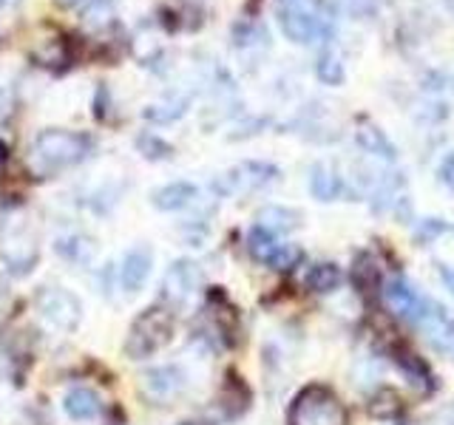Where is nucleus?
Masks as SVG:
<instances>
[{
	"label": "nucleus",
	"mask_w": 454,
	"mask_h": 425,
	"mask_svg": "<svg viewBox=\"0 0 454 425\" xmlns=\"http://www.w3.org/2000/svg\"><path fill=\"white\" fill-rule=\"evenodd\" d=\"M91 148H94V142L89 134L49 128V131H43L32 142V151H28V167H32L35 176L49 179L54 174H60V170L77 167L85 156L91 153Z\"/></svg>",
	"instance_id": "obj_1"
},
{
	"label": "nucleus",
	"mask_w": 454,
	"mask_h": 425,
	"mask_svg": "<svg viewBox=\"0 0 454 425\" xmlns=\"http://www.w3.org/2000/svg\"><path fill=\"white\" fill-rule=\"evenodd\" d=\"M174 312L165 306H151L134 318L131 329L125 337V354L131 360H145L160 349H165L174 337Z\"/></svg>",
	"instance_id": "obj_2"
},
{
	"label": "nucleus",
	"mask_w": 454,
	"mask_h": 425,
	"mask_svg": "<svg viewBox=\"0 0 454 425\" xmlns=\"http://www.w3.org/2000/svg\"><path fill=\"white\" fill-rule=\"evenodd\" d=\"M290 425H347V408L326 386H307L295 394Z\"/></svg>",
	"instance_id": "obj_3"
},
{
	"label": "nucleus",
	"mask_w": 454,
	"mask_h": 425,
	"mask_svg": "<svg viewBox=\"0 0 454 425\" xmlns=\"http://www.w3.org/2000/svg\"><path fill=\"white\" fill-rule=\"evenodd\" d=\"M37 312L43 315V321L60 332H74L82 321L80 298L63 287H43L37 292Z\"/></svg>",
	"instance_id": "obj_4"
},
{
	"label": "nucleus",
	"mask_w": 454,
	"mask_h": 425,
	"mask_svg": "<svg viewBox=\"0 0 454 425\" xmlns=\"http://www.w3.org/2000/svg\"><path fill=\"white\" fill-rule=\"evenodd\" d=\"M278 179V167L267 162H241L231 167L227 174H222L213 182V190L219 196H236V193H253L267 188L270 182Z\"/></svg>",
	"instance_id": "obj_5"
},
{
	"label": "nucleus",
	"mask_w": 454,
	"mask_h": 425,
	"mask_svg": "<svg viewBox=\"0 0 454 425\" xmlns=\"http://www.w3.org/2000/svg\"><path fill=\"white\" fill-rule=\"evenodd\" d=\"M139 389L151 403L165 406L184 394V389H188V375H184L182 366H153L139 377Z\"/></svg>",
	"instance_id": "obj_6"
},
{
	"label": "nucleus",
	"mask_w": 454,
	"mask_h": 425,
	"mask_svg": "<svg viewBox=\"0 0 454 425\" xmlns=\"http://www.w3.org/2000/svg\"><path fill=\"white\" fill-rule=\"evenodd\" d=\"M278 23L284 28V35L295 42H309L326 32V18H321L318 12H312L304 6L301 0H287V6L278 9Z\"/></svg>",
	"instance_id": "obj_7"
},
{
	"label": "nucleus",
	"mask_w": 454,
	"mask_h": 425,
	"mask_svg": "<svg viewBox=\"0 0 454 425\" xmlns=\"http://www.w3.org/2000/svg\"><path fill=\"white\" fill-rule=\"evenodd\" d=\"M199 287H202V269H199V264L191 259H179L170 264V269L165 273L162 295H165V301L182 306L199 292Z\"/></svg>",
	"instance_id": "obj_8"
},
{
	"label": "nucleus",
	"mask_w": 454,
	"mask_h": 425,
	"mask_svg": "<svg viewBox=\"0 0 454 425\" xmlns=\"http://www.w3.org/2000/svg\"><path fill=\"white\" fill-rule=\"evenodd\" d=\"M0 255H4L6 267L12 269L14 275H28V273H32V267L37 264V259H40L37 238L28 230L12 233L4 241V250H0Z\"/></svg>",
	"instance_id": "obj_9"
},
{
	"label": "nucleus",
	"mask_w": 454,
	"mask_h": 425,
	"mask_svg": "<svg viewBox=\"0 0 454 425\" xmlns=\"http://www.w3.org/2000/svg\"><path fill=\"white\" fill-rule=\"evenodd\" d=\"M151 267H153V252L145 244L128 250L125 259H122V267H120L122 290L125 292H139L142 287H145L148 275H151Z\"/></svg>",
	"instance_id": "obj_10"
},
{
	"label": "nucleus",
	"mask_w": 454,
	"mask_h": 425,
	"mask_svg": "<svg viewBox=\"0 0 454 425\" xmlns=\"http://www.w3.org/2000/svg\"><path fill=\"white\" fill-rule=\"evenodd\" d=\"M387 301H389V306L401 318L418 321V323L423 321L426 309H429V301L420 298V292L411 287V283H406V281H392L389 283V287H387Z\"/></svg>",
	"instance_id": "obj_11"
},
{
	"label": "nucleus",
	"mask_w": 454,
	"mask_h": 425,
	"mask_svg": "<svg viewBox=\"0 0 454 425\" xmlns=\"http://www.w3.org/2000/svg\"><path fill=\"white\" fill-rule=\"evenodd\" d=\"M63 408L71 420L77 422H89V420H97L103 414V400H99V394L89 386H74L66 397H63Z\"/></svg>",
	"instance_id": "obj_12"
},
{
	"label": "nucleus",
	"mask_w": 454,
	"mask_h": 425,
	"mask_svg": "<svg viewBox=\"0 0 454 425\" xmlns=\"http://www.w3.org/2000/svg\"><path fill=\"white\" fill-rule=\"evenodd\" d=\"M196 196H199L196 184H191V182H170V184H165V188L151 193V205L156 210H162V212H174V210L188 207Z\"/></svg>",
	"instance_id": "obj_13"
},
{
	"label": "nucleus",
	"mask_w": 454,
	"mask_h": 425,
	"mask_svg": "<svg viewBox=\"0 0 454 425\" xmlns=\"http://www.w3.org/2000/svg\"><path fill=\"white\" fill-rule=\"evenodd\" d=\"M117 20V9L111 0H89L80 12V23L85 32H106Z\"/></svg>",
	"instance_id": "obj_14"
},
{
	"label": "nucleus",
	"mask_w": 454,
	"mask_h": 425,
	"mask_svg": "<svg viewBox=\"0 0 454 425\" xmlns=\"http://www.w3.org/2000/svg\"><path fill=\"white\" fill-rule=\"evenodd\" d=\"M54 250L63 255V259L74 261V264H91L97 259V244L91 236H66V238H57Z\"/></svg>",
	"instance_id": "obj_15"
},
{
	"label": "nucleus",
	"mask_w": 454,
	"mask_h": 425,
	"mask_svg": "<svg viewBox=\"0 0 454 425\" xmlns=\"http://www.w3.org/2000/svg\"><path fill=\"white\" fill-rule=\"evenodd\" d=\"M191 108V97L188 94H179V97H170L165 103H156V105H148L142 111V117L148 122H156V125H168V122H176L182 120L184 113Z\"/></svg>",
	"instance_id": "obj_16"
},
{
	"label": "nucleus",
	"mask_w": 454,
	"mask_h": 425,
	"mask_svg": "<svg viewBox=\"0 0 454 425\" xmlns=\"http://www.w3.org/2000/svg\"><path fill=\"white\" fill-rule=\"evenodd\" d=\"M278 241H276V233H270V230H264V227H259L255 224L253 230H250V236H247V250H250V255L259 264H270L273 261V255L278 252Z\"/></svg>",
	"instance_id": "obj_17"
},
{
	"label": "nucleus",
	"mask_w": 454,
	"mask_h": 425,
	"mask_svg": "<svg viewBox=\"0 0 454 425\" xmlns=\"http://www.w3.org/2000/svg\"><path fill=\"white\" fill-rule=\"evenodd\" d=\"M309 190L316 198H321V202H333V198L340 193V179L330 167L316 165L312 167V176H309Z\"/></svg>",
	"instance_id": "obj_18"
},
{
	"label": "nucleus",
	"mask_w": 454,
	"mask_h": 425,
	"mask_svg": "<svg viewBox=\"0 0 454 425\" xmlns=\"http://www.w3.org/2000/svg\"><path fill=\"white\" fill-rule=\"evenodd\" d=\"M307 287L312 292H333L340 287V269L330 261H324V264H316L309 269V275H307Z\"/></svg>",
	"instance_id": "obj_19"
},
{
	"label": "nucleus",
	"mask_w": 454,
	"mask_h": 425,
	"mask_svg": "<svg viewBox=\"0 0 454 425\" xmlns=\"http://www.w3.org/2000/svg\"><path fill=\"white\" fill-rule=\"evenodd\" d=\"M295 224H298V212L287 207H264L259 212V227H264L270 233H287Z\"/></svg>",
	"instance_id": "obj_20"
},
{
	"label": "nucleus",
	"mask_w": 454,
	"mask_h": 425,
	"mask_svg": "<svg viewBox=\"0 0 454 425\" xmlns=\"http://www.w3.org/2000/svg\"><path fill=\"white\" fill-rule=\"evenodd\" d=\"M137 151H139L142 156H145V159H151V162L170 159V156L176 153L170 142H165L162 136H156V134H151V131H145V134H139V136H137Z\"/></svg>",
	"instance_id": "obj_21"
},
{
	"label": "nucleus",
	"mask_w": 454,
	"mask_h": 425,
	"mask_svg": "<svg viewBox=\"0 0 454 425\" xmlns=\"http://www.w3.org/2000/svg\"><path fill=\"white\" fill-rule=\"evenodd\" d=\"M358 142H361V148L369 151V153L387 156V159H392V156H395V148L389 145V139L383 136L378 128H361V131H358Z\"/></svg>",
	"instance_id": "obj_22"
},
{
	"label": "nucleus",
	"mask_w": 454,
	"mask_h": 425,
	"mask_svg": "<svg viewBox=\"0 0 454 425\" xmlns=\"http://www.w3.org/2000/svg\"><path fill=\"white\" fill-rule=\"evenodd\" d=\"M316 74L324 85H340L344 82V66H340L338 57L333 54H321L316 63Z\"/></svg>",
	"instance_id": "obj_23"
},
{
	"label": "nucleus",
	"mask_w": 454,
	"mask_h": 425,
	"mask_svg": "<svg viewBox=\"0 0 454 425\" xmlns=\"http://www.w3.org/2000/svg\"><path fill=\"white\" fill-rule=\"evenodd\" d=\"M395 360H397V366L403 368V375H406L409 380H418V382H420V389H429V372H426V366L415 358V354H411V352L406 354V352H403V354H397Z\"/></svg>",
	"instance_id": "obj_24"
},
{
	"label": "nucleus",
	"mask_w": 454,
	"mask_h": 425,
	"mask_svg": "<svg viewBox=\"0 0 454 425\" xmlns=\"http://www.w3.org/2000/svg\"><path fill=\"white\" fill-rule=\"evenodd\" d=\"M298 259H301V250H298L295 244H281L278 252L273 255V261H270V267L273 269H293L298 264Z\"/></svg>",
	"instance_id": "obj_25"
},
{
	"label": "nucleus",
	"mask_w": 454,
	"mask_h": 425,
	"mask_svg": "<svg viewBox=\"0 0 454 425\" xmlns=\"http://www.w3.org/2000/svg\"><path fill=\"white\" fill-rule=\"evenodd\" d=\"M12 309H14V298L6 287V281H0V326H4L12 315Z\"/></svg>",
	"instance_id": "obj_26"
},
{
	"label": "nucleus",
	"mask_w": 454,
	"mask_h": 425,
	"mask_svg": "<svg viewBox=\"0 0 454 425\" xmlns=\"http://www.w3.org/2000/svg\"><path fill=\"white\" fill-rule=\"evenodd\" d=\"M6 162H9V145L0 139V165H6Z\"/></svg>",
	"instance_id": "obj_27"
},
{
	"label": "nucleus",
	"mask_w": 454,
	"mask_h": 425,
	"mask_svg": "<svg viewBox=\"0 0 454 425\" xmlns=\"http://www.w3.org/2000/svg\"><path fill=\"white\" fill-rule=\"evenodd\" d=\"M54 4H57V6H63V9H68V6H77L80 0H54Z\"/></svg>",
	"instance_id": "obj_28"
},
{
	"label": "nucleus",
	"mask_w": 454,
	"mask_h": 425,
	"mask_svg": "<svg viewBox=\"0 0 454 425\" xmlns=\"http://www.w3.org/2000/svg\"><path fill=\"white\" fill-rule=\"evenodd\" d=\"M443 278H446V283H449L451 292H454V273H449V269H443Z\"/></svg>",
	"instance_id": "obj_29"
},
{
	"label": "nucleus",
	"mask_w": 454,
	"mask_h": 425,
	"mask_svg": "<svg viewBox=\"0 0 454 425\" xmlns=\"http://www.w3.org/2000/svg\"><path fill=\"white\" fill-rule=\"evenodd\" d=\"M182 425H196V422H182Z\"/></svg>",
	"instance_id": "obj_30"
}]
</instances>
